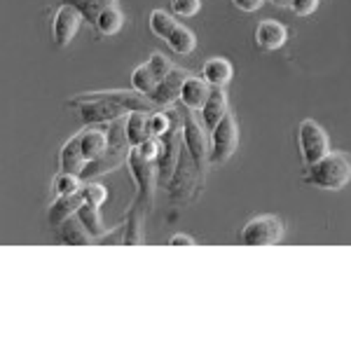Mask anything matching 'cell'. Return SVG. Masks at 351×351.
<instances>
[{
	"instance_id": "1",
	"label": "cell",
	"mask_w": 351,
	"mask_h": 351,
	"mask_svg": "<svg viewBox=\"0 0 351 351\" xmlns=\"http://www.w3.org/2000/svg\"><path fill=\"white\" fill-rule=\"evenodd\" d=\"M351 180V160L342 152H328L319 162L309 164L307 183L324 190H339Z\"/></svg>"
},
{
	"instance_id": "2",
	"label": "cell",
	"mask_w": 351,
	"mask_h": 351,
	"mask_svg": "<svg viewBox=\"0 0 351 351\" xmlns=\"http://www.w3.org/2000/svg\"><path fill=\"white\" fill-rule=\"evenodd\" d=\"M171 112V129L160 136V157H157V183H169L173 178L176 164L183 152V129H180V115L176 108H167Z\"/></svg>"
},
{
	"instance_id": "3",
	"label": "cell",
	"mask_w": 351,
	"mask_h": 351,
	"mask_svg": "<svg viewBox=\"0 0 351 351\" xmlns=\"http://www.w3.org/2000/svg\"><path fill=\"white\" fill-rule=\"evenodd\" d=\"M92 101H104V104H110V106H120L127 112H134V110H155L157 106L152 104L150 96L141 94V92H92V94H82L77 99L71 101L73 108L82 104H92Z\"/></svg>"
},
{
	"instance_id": "4",
	"label": "cell",
	"mask_w": 351,
	"mask_h": 351,
	"mask_svg": "<svg viewBox=\"0 0 351 351\" xmlns=\"http://www.w3.org/2000/svg\"><path fill=\"white\" fill-rule=\"evenodd\" d=\"M284 237V225L276 216H258L243 225L239 239L243 246H271Z\"/></svg>"
},
{
	"instance_id": "5",
	"label": "cell",
	"mask_w": 351,
	"mask_h": 351,
	"mask_svg": "<svg viewBox=\"0 0 351 351\" xmlns=\"http://www.w3.org/2000/svg\"><path fill=\"white\" fill-rule=\"evenodd\" d=\"M237 143H239V129H237L234 117L228 112V115L218 122V127L211 132V152H208V160H211L213 167L228 162L230 157L234 155Z\"/></svg>"
},
{
	"instance_id": "6",
	"label": "cell",
	"mask_w": 351,
	"mask_h": 351,
	"mask_svg": "<svg viewBox=\"0 0 351 351\" xmlns=\"http://www.w3.org/2000/svg\"><path fill=\"white\" fill-rule=\"evenodd\" d=\"M298 141H300V152H302V160L309 164L319 162L321 157H326L330 152V143H328V134L324 132L319 122L304 120L298 129Z\"/></svg>"
},
{
	"instance_id": "7",
	"label": "cell",
	"mask_w": 351,
	"mask_h": 351,
	"mask_svg": "<svg viewBox=\"0 0 351 351\" xmlns=\"http://www.w3.org/2000/svg\"><path fill=\"white\" fill-rule=\"evenodd\" d=\"M183 141H185V150L190 152L192 167L197 169V173H202V164L206 157V136L202 132V124L195 120L192 112H185L183 117Z\"/></svg>"
},
{
	"instance_id": "8",
	"label": "cell",
	"mask_w": 351,
	"mask_h": 351,
	"mask_svg": "<svg viewBox=\"0 0 351 351\" xmlns=\"http://www.w3.org/2000/svg\"><path fill=\"white\" fill-rule=\"evenodd\" d=\"M82 19H84V16L80 14V10H77L75 5H71V3L61 5V8L56 10V14H54V26H52L54 43L59 45V47H66V45L75 38V33H77V28H80Z\"/></svg>"
},
{
	"instance_id": "9",
	"label": "cell",
	"mask_w": 351,
	"mask_h": 351,
	"mask_svg": "<svg viewBox=\"0 0 351 351\" xmlns=\"http://www.w3.org/2000/svg\"><path fill=\"white\" fill-rule=\"evenodd\" d=\"M190 77L188 71L183 68H173L164 80L157 84V89L150 94L152 104L155 106H171L176 99H180V92H183V84Z\"/></svg>"
},
{
	"instance_id": "10",
	"label": "cell",
	"mask_w": 351,
	"mask_h": 351,
	"mask_svg": "<svg viewBox=\"0 0 351 351\" xmlns=\"http://www.w3.org/2000/svg\"><path fill=\"white\" fill-rule=\"evenodd\" d=\"M225 115H228V96H225L223 87H213L211 96H208V101L204 104V108H202L204 127H206L208 132H213V129L218 127V122L223 120Z\"/></svg>"
},
{
	"instance_id": "11",
	"label": "cell",
	"mask_w": 351,
	"mask_h": 351,
	"mask_svg": "<svg viewBox=\"0 0 351 351\" xmlns=\"http://www.w3.org/2000/svg\"><path fill=\"white\" fill-rule=\"evenodd\" d=\"M211 84H208L204 77H188L183 84V92H180V101L188 106L190 110H202L204 104L208 101L211 96Z\"/></svg>"
},
{
	"instance_id": "12",
	"label": "cell",
	"mask_w": 351,
	"mask_h": 351,
	"mask_svg": "<svg viewBox=\"0 0 351 351\" xmlns=\"http://www.w3.org/2000/svg\"><path fill=\"white\" fill-rule=\"evenodd\" d=\"M77 110H80V117L87 124H99V122H112L117 120V117H122L124 108L120 106H110V104H104V101H92V104H82L77 106Z\"/></svg>"
},
{
	"instance_id": "13",
	"label": "cell",
	"mask_w": 351,
	"mask_h": 351,
	"mask_svg": "<svg viewBox=\"0 0 351 351\" xmlns=\"http://www.w3.org/2000/svg\"><path fill=\"white\" fill-rule=\"evenodd\" d=\"M286 38H288V31L284 24H279V21L267 19V21H263V24H258V28H256V43L263 49H267V52L284 47Z\"/></svg>"
},
{
	"instance_id": "14",
	"label": "cell",
	"mask_w": 351,
	"mask_h": 351,
	"mask_svg": "<svg viewBox=\"0 0 351 351\" xmlns=\"http://www.w3.org/2000/svg\"><path fill=\"white\" fill-rule=\"evenodd\" d=\"M80 145L84 152V160L94 162L108 152V132H101V129H84L80 132Z\"/></svg>"
},
{
	"instance_id": "15",
	"label": "cell",
	"mask_w": 351,
	"mask_h": 351,
	"mask_svg": "<svg viewBox=\"0 0 351 351\" xmlns=\"http://www.w3.org/2000/svg\"><path fill=\"white\" fill-rule=\"evenodd\" d=\"M84 204L82 190L80 192H73V195H59L49 208V223L52 225H61L64 220H68L71 216H75L77 208Z\"/></svg>"
},
{
	"instance_id": "16",
	"label": "cell",
	"mask_w": 351,
	"mask_h": 351,
	"mask_svg": "<svg viewBox=\"0 0 351 351\" xmlns=\"http://www.w3.org/2000/svg\"><path fill=\"white\" fill-rule=\"evenodd\" d=\"M155 112V110H152ZM150 110H134L127 117V141L132 148L141 145L145 138H150Z\"/></svg>"
},
{
	"instance_id": "17",
	"label": "cell",
	"mask_w": 351,
	"mask_h": 351,
	"mask_svg": "<svg viewBox=\"0 0 351 351\" xmlns=\"http://www.w3.org/2000/svg\"><path fill=\"white\" fill-rule=\"evenodd\" d=\"M59 162H61V171H64V173H77V176H80L84 171L87 160H84V152H82V145H80V134L73 136V138L64 145Z\"/></svg>"
},
{
	"instance_id": "18",
	"label": "cell",
	"mask_w": 351,
	"mask_h": 351,
	"mask_svg": "<svg viewBox=\"0 0 351 351\" xmlns=\"http://www.w3.org/2000/svg\"><path fill=\"white\" fill-rule=\"evenodd\" d=\"M202 77L206 80L211 87H225L232 77V64L228 59H208L202 68Z\"/></svg>"
},
{
	"instance_id": "19",
	"label": "cell",
	"mask_w": 351,
	"mask_h": 351,
	"mask_svg": "<svg viewBox=\"0 0 351 351\" xmlns=\"http://www.w3.org/2000/svg\"><path fill=\"white\" fill-rule=\"evenodd\" d=\"M75 216L82 220V225L87 228V232L94 237V239H104L106 232H108V228H106L104 220H101L99 206H94V204H87V202H84L82 206L77 208Z\"/></svg>"
},
{
	"instance_id": "20",
	"label": "cell",
	"mask_w": 351,
	"mask_h": 351,
	"mask_svg": "<svg viewBox=\"0 0 351 351\" xmlns=\"http://www.w3.org/2000/svg\"><path fill=\"white\" fill-rule=\"evenodd\" d=\"M59 228H61V239L66 243H77V246H82V243H89L94 239L77 216H71L68 220H64Z\"/></svg>"
},
{
	"instance_id": "21",
	"label": "cell",
	"mask_w": 351,
	"mask_h": 351,
	"mask_svg": "<svg viewBox=\"0 0 351 351\" xmlns=\"http://www.w3.org/2000/svg\"><path fill=\"white\" fill-rule=\"evenodd\" d=\"M167 45L173 49L176 54L185 56V54H190L192 49H195L197 38H195V33H192L188 26L178 24V26H176L173 31H171V36L167 38Z\"/></svg>"
},
{
	"instance_id": "22",
	"label": "cell",
	"mask_w": 351,
	"mask_h": 351,
	"mask_svg": "<svg viewBox=\"0 0 351 351\" xmlns=\"http://www.w3.org/2000/svg\"><path fill=\"white\" fill-rule=\"evenodd\" d=\"M157 84H160V80H157V75L152 73V68L148 64L138 66L136 71L132 73V87L136 89V92L150 96L152 92L157 89Z\"/></svg>"
},
{
	"instance_id": "23",
	"label": "cell",
	"mask_w": 351,
	"mask_h": 351,
	"mask_svg": "<svg viewBox=\"0 0 351 351\" xmlns=\"http://www.w3.org/2000/svg\"><path fill=\"white\" fill-rule=\"evenodd\" d=\"M122 12L115 8V5H110V8H106L104 12L99 14V19H96V28H99L101 36H115L117 31L122 28Z\"/></svg>"
},
{
	"instance_id": "24",
	"label": "cell",
	"mask_w": 351,
	"mask_h": 351,
	"mask_svg": "<svg viewBox=\"0 0 351 351\" xmlns=\"http://www.w3.org/2000/svg\"><path fill=\"white\" fill-rule=\"evenodd\" d=\"M176 26H178V21H176L169 12H164V10H155V12L150 14V31L155 33L157 38H164V40H167Z\"/></svg>"
},
{
	"instance_id": "25",
	"label": "cell",
	"mask_w": 351,
	"mask_h": 351,
	"mask_svg": "<svg viewBox=\"0 0 351 351\" xmlns=\"http://www.w3.org/2000/svg\"><path fill=\"white\" fill-rule=\"evenodd\" d=\"M71 5H75L77 10H80V14L84 16L87 21H94L99 19V14L104 12L106 8H110L112 0H68Z\"/></svg>"
},
{
	"instance_id": "26",
	"label": "cell",
	"mask_w": 351,
	"mask_h": 351,
	"mask_svg": "<svg viewBox=\"0 0 351 351\" xmlns=\"http://www.w3.org/2000/svg\"><path fill=\"white\" fill-rule=\"evenodd\" d=\"M82 178L77 173H64L61 171L54 178V192L56 195H73V192H80L82 190Z\"/></svg>"
},
{
	"instance_id": "27",
	"label": "cell",
	"mask_w": 351,
	"mask_h": 351,
	"mask_svg": "<svg viewBox=\"0 0 351 351\" xmlns=\"http://www.w3.org/2000/svg\"><path fill=\"white\" fill-rule=\"evenodd\" d=\"M82 197L87 204H94V206H101L106 199H108V190L101 183H92V180H84L82 185Z\"/></svg>"
},
{
	"instance_id": "28",
	"label": "cell",
	"mask_w": 351,
	"mask_h": 351,
	"mask_svg": "<svg viewBox=\"0 0 351 351\" xmlns=\"http://www.w3.org/2000/svg\"><path fill=\"white\" fill-rule=\"evenodd\" d=\"M171 124H173V120H171V112L169 110H162V112H152L150 115V134L152 136H164L171 129Z\"/></svg>"
},
{
	"instance_id": "29",
	"label": "cell",
	"mask_w": 351,
	"mask_h": 351,
	"mask_svg": "<svg viewBox=\"0 0 351 351\" xmlns=\"http://www.w3.org/2000/svg\"><path fill=\"white\" fill-rule=\"evenodd\" d=\"M148 66L152 68V73H155V75H157V80H160V82L164 80V77L169 75V73L173 71L171 61H169L167 56H162L160 52H155V54L150 56V59H148Z\"/></svg>"
},
{
	"instance_id": "30",
	"label": "cell",
	"mask_w": 351,
	"mask_h": 351,
	"mask_svg": "<svg viewBox=\"0 0 351 351\" xmlns=\"http://www.w3.org/2000/svg\"><path fill=\"white\" fill-rule=\"evenodd\" d=\"M134 150L138 152L143 160L157 162V157H160V138H157V136H150V138H145L141 145H136Z\"/></svg>"
},
{
	"instance_id": "31",
	"label": "cell",
	"mask_w": 351,
	"mask_h": 351,
	"mask_svg": "<svg viewBox=\"0 0 351 351\" xmlns=\"http://www.w3.org/2000/svg\"><path fill=\"white\" fill-rule=\"evenodd\" d=\"M199 0H171V10L176 16H195L199 12Z\"/></svg>"
},
{
	"instance_id": "32",
	"label": "cell",
	"mask_w": 351,
	"mask_h": 351,
	"mask_svg": "<svg viewBox=\"0 0 351 351\" xmlns=\"http://www.w3.org/2000/svg\"><path fill=\"white\" fill-rule=\"evenodd\" d=\"M316 8H319V0H293L291 3V10L298 16H307L314 12Z\"/></svg>"
},
{
	"instance_id": "33",
	"label": "cell",
	"mask_w": 351,
	"mask_h": 351,
	"mask_svg": "<svg viewBox=\"0 0 351 351\" xmlns=\"http://www.w3.org/2000/svg\"><path fill=\"white\" fill-rule=\"evenodd\" d=\"M263 3L265 0H234V5L243 12H256V10L263 8Z\"/></svg>"
},
{
	"instance_id": "34",
	"label": "cell",
	"mask_w": 351,
	"mask_h": 351,
	"mask_svg": "<svg viewBox=\"0 0 351 351\" xmlns=\"http://www.w3.org/2000/svg\"><path fill=\"white\" fill-rule=\"evenodd\" d=\"M169 243H171V246H192L195 239L188 237V234H173L171 239H169Z\"/></svg>"
},
{
	"instance_id": "35",
	"label": "cell",
	"mask_w": 351,
	"mask_h": 351,
	"mask_svg": "<svg viewBox=\"0 0 351 351\" xmlns=\"http://www.w3.org/2000/svg\"><path fill=\"white\" fill-rule=\"evenodd\" d=\"M274 5H279V8H291V3L293 0H271Z\"/></svg>"
}]
</instances>
